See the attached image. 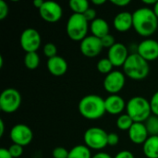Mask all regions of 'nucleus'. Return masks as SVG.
<instances>
[{
    "instance_id": "nucleus-1",
    "label": "nucleus",
    "mask_w": 158,
    "mask_h": 158,
    "mask_svg": "<svg viewBox=\"0 0 158 158\" xmlns=\"http://www.w3.org/2000/svg\"><path fill=\"white\" fill-rule=\"evenodd\" d=\"M133 29L143 37L153 35L158 28V18L153 9L149 7H141L132 13Z\"/></svg>"
},
{
    "instance_id": "nucleus-2",
    "label": "nucleus",
    "mask_w": 158,
    "mask_h": 158,
    "mask_svg": "<svg viewBox=\"0 0 158 158\" xmlns=\"http://www.w3.org/2000/svg\"><path fill=\"white\" fill-rule=\"evenodd\" d=\"M78 109L80 114L89 120L99 119L106 113L105 99L97 94H88L83 96L79 102Z\"/></svg>"
},
{
    "instance_id": "nucleus-3",
    "label": "nucleus",
    "mask_w": 158,
    "mask_h": 158,
    "mask_svg": "<svg viewBox=\"0 0 158 158\" xmlns=\"http://www.w3.org/2000/svg\"><path fill=\"white\" fill-rule=\"evenodd\" d=\"M122 68L124 74L135 81L145 79L150 72L149 62L137 53L131 54Z\"/></svg>"
},
{
    "instance_id": "nucleus-4",
    "label": "nucleus",
    "mask_w": 158,
    "mask_h": 158,
    "mask_svg": "<svg viewBox=\"0 0 158 158\" xmlns=\"http://www.w3.org/2000/svg\"><path fill=\"white\" fill-rule=\"evenodd\" d=\"M126 111L134 122L144 123L152 115L150 101L143 96H133L131 98L127 103Z\"/></svg>"
},
{
    "instance_id": "nucleus-5",
    "label": "nucleus",
    "mask_w": 158,
    "mask_h": 158,
    "mask_svg": "<svg viewBox=\"0 0 158 158\" xmlns=\"http://www.w3.org/2000/svg\"><path fill=\"white\" fill-rule=\"evenodd\" d=\"M89 22L81 14H72L67 22L66 31L68 36L75 42H81L87 37Z\"/></svg>"
},
{
    "instance_id": "nucleus-6",
    "label": "nucleus",
    "mask_w": 158,
    "mask_h": 158,
    "mask_svg": "<svg viewBox=\"0 0 158 158\" xmlns=\"http://www.w3.org/2000/svg\"><path fill=\"white\" fill-rule=\"evenodd\" d=\"M107 136L108 133L105 130L98 127H93L86 130L83 135V140L88 148L100 151L108 145Z\"/></svg>"
},
{
    "instance_id": "nucleus-7",
    "label": "nucleus",
    "mask_w": 158,
    "mask_h": 158,
    "mask_svg": "<svg viewBox=\"0 0 158 158\" xmlns=\"http://www.w3.org/2000/svg\"><path fill=\"white\" fill-rule=\"evenodd\" d=\"M21 105V95L15 88H6L0 94V109L7 114L16 112Z\"/></svg>"
},
{
    "instance_id": "nucleus-8",
    "label": "nucleus",
    "mask_w": 158,
    "mask_h": 158,
    "mask_svg": "<svg viewBox=\"0 0 158 158\" xmlns=\"http://www.w3.org/2000/svg\"><path fill=\"white\" fill-rule=\"evenodd\" d=\"M41 43V35L38 31L33 28H27L20 34L19 44L26 53L36 52L40 48Z\"/></svg>"
},
{
    "instance_id": "nucleus-9",
    "label": "nucleus",
    "mask_w": 158,
    "mask_h": 158,
    "mask_svg": "<svg viewBox=\"0 0 158 158\" xmlns=\"http://www.w3.org/2000/svg\"><path fill=\"white\" fill-rule=\"evenodd\" d=\"M126 77L124 72L119 70H113L106 75L103 85L105 90L110 94H118L125 86Z\"/></svg>"
},
{
    "instance_id": "nucleus-10",
    "label": "nucleus",
    "mask_w": 158,
    "mask_h": 158,
    "mask_svg": "<svg viewBox=\"0 0 158 158\" xmlns=\"http://www.w3.org/2000/svg\"><path fill=\"white\" fill-rule=\"evenodd\" d=\"M9 137L14 144H19L24 147L31 143L33 133L29 126L25 124H17L10 130Z\"/></svg>"
},
{
    "instance_id": "nucleus-11",
    "label": "nucleus",
    "mask_w": 158,
    "mask_h": 158,
    "mask_svg": "<svg viewBox=\"0 0 158 158\" xmlns=\"http://www.w3.org/2000/svg\"><path fill=\"white\" fill-rule=\"evenodd\" d=\"M41 18L46 22H57L63 15L61 6L55 1H44L42 7L39 9Z\"/></svg>"
},
{
    "instance_id": "nucleus-12",
    "label": "nucleus",
    "mask_w": 158,
    "mask_h": 158,
    "mask_svg": "<svg viewBox=\"0 0 158 158\" xmlns=\"http://www.w3.org/2000/svg\"><path fill=\"white\" fill-rule=\"evenodd\" d=\"M104 46L102 44L101 39L94 36L88 35L85 37L80 44V50L81 54L87 57H95L103 50Z\"/></svg>"
},
{
    "instance_id": "nucleus-13",
    "label": "nucleus",
    "mask_w": 158,
    "mask_h": 158,
    "mask_svg": "<svg viewBox=\"0 0 158 158\" xmlns=\"http://www.w3.org/2000/svg\"><path fill=\"white\" fill-rule=\"evenodd\" d=\"M129 56V50L122 43H116L111 48L108 49L107 53V58L114 67H123Z\"/></svg>"
},
{
    "instance_id": "nucleus-14",
    "label": "nucleus",
    "mask_w": 158,
    "mask_h": 158,
    "mask_svg": "<svg viewBox=\"0 0 158 158\" xmlns=\"http://www.w3.org/2000/svg\"><path fill=\"white\" fill-rule=\"evenodd\" d=\"M139 54L147 62L155 61L158 58V42L154 39H145L137 45Z\"/></svg>"
},
{
    "instance_id": "nucleus-15",
    "label": "nucleus",
    "mask_w": 158,
    "mask_h": 158,
    "mask_svg": "<svg viewBox=\"0 0 158 158\" xmlns=\"http://www.w3.org/2000/svg\"><path fill=\"white\" fill-rule=\"evenodd\" d=\"M149 136L147 129L143 122H134L129 130V138L135 144H143Z\"/></svg>"
},
{
    "instance_id": "nucleus-16",
    "label": "nucleus",
    "mask_w": 158,
    "mask_h": 158,
    "mask_svg": "<svg viewBox=\"0 0 158 158\" xmlns=\"http://www.w3.org/2000/svg\"><path fill=\"white\" fill-rule=\"evenodd\" d=\"M127 104L118 94H110L105 99V106L106 113L110 115H119L126 108Z\"/></svg>"
},
{
    "instance_id": "nucleus-17",
    "label": "nucleus",
    "mask_w": 158,
    "mask_h": 158,
    "mask_svg": "<svg viewBox=\"0 0 158 158\" xmlns=\"http://www.w3.org/2000/svg\"><path fill=\"white\" fill-rule=\"evenodd\" d=\"M115 30L119 32H125L130 31L133 27V17L132 13L129 11H122L118 13L113 20Z\"/></svg>"
},
{
    "instance_id": "nucleus-18",
    "label": "nucleus",
    "mask_w": 158,
    "mask_h": 158,
    "mask_svg": "<svg viewBox=\"0 0 158 158\" xmlns=\"http://www.w3.org/2000/svg\"><path fill=\"white\" fill-rule=\"evenodd\" d=\"M46 66L50 74L56 77H60L66 74L69 68L66 59L60 56H56L52 58H48Z\"/></svg>"
},
{
    "instance_id": "nucleus-19",
    "label": "nucleus",
    "mask_w": 158,
    "mask_h": 158,
    "mask_svg": "<svg viewBox=\"0 0 158 158\" xmlns=\"http://www.w3.org/2000/svg\"><path fill=\"white\" fill-rule=\"evenodd\" d=\"M90 30L92 31V35L102 39L106 35L109 34V25L107 21L102 18H97L90 24Z\"/></svg>"
},
{
    "instance_id": "nucleus-20",
    "label": "nucleus",
    "mask_w": 158,
    "mask_h": 158,
    "mask_svg": "<svg viewBox=\"0 0 158 158\" xmlns=\"http://www.w3.org/2000/svg\"><path fill=\"white\" fill-rule=\"evenodd\" d=\"M143 152L147 158H158V136H149L143 144Z\"/></svg>"
},
{
    "instance_id": "nucleus-21",
    "label": "nucleus",
    "mask_w": 158,
    "mask_h": 158,
    "mask_svg": "<svg viewBox=\"0 0 158 158\" xmlns=\"http://www.w3.org/2000/svg\"><path fill=\"white\" fill-rule=\"evenodd\" d=\"M69 158H93L91 149L85 144H79L69 150Z\"/></svg>"
},
{
    "instance_id": "nucleus-22",
    "label": "nucleus",
    "mask_w": 158,
    "mask_h": 158,
    "mask_svg": "<svg viewBox=\"0 0 158 158\" xmlns=\"http://www.w3.org/2000/svg\"><path fill=\"white\" fill-rule=\"evenodd\" d=\"M24 65L30 70L36 69L40 65V56L37 52L26 53L24 56Z\"/></svg>"
},
{
    "instance_id": "nucleus-23",
    "label": "nucleus",
    "mask_w": 158,
    "mask_h": 158,
    "mask_svg": "<svg viewBox=\"0 0 158 158\" xmlns=\"http://www.w3.org/2000/svg\"><path fill=\"white\" fill-rule=\"evenodd\" d=\"M69 6L74 14L81 15H83L84 12L90 7L89 2L87 0H70Z\"/></svg>"
},
{
    "instance_id": "nucleus-24",
    "label": "nucleus",
    "mask_w": 158,
    "mask_h": 158,
    "mask_svg": "<svg viewBox=\"0 0 158 158\" xmlns=\"http://www.w3.org/2000/svg\"><path fill=\"white\" fill-rule=\"evenodd\" d=\"M133 123H134V121L132 120V118L127 113L120 115L118 118L117 122H116L118 129H119L120 131H128L131 128Z\"/></svg>"
},
{
    "instance_id": "nucleus-25",
    "label": "nucleus",
    "mask_w": 158,
    "mask_h": 158,
    "mask_svg": "<svg viewBox=\"0 0 158 158\" xmlns=\"http://www.w3.org/2000/svg\"><path fill=\"white\" fill-rule=\"evenodd\" d=\"M144 125L147 129V131L150 136H156L158 134V117L151 115L149 118L144 122Z\"/></svg>"
},
{
    "instance_id": "nucleus-26",
    "label": "nucleus",
    "mask_w": 158,
    "mask_h": 158,
    "mask_svg": "<svg viewBox=\"0 0 158 158\" xmlns=\"http://www.w3.org/2000/svg\"><path fill=\"white\" fill-rule=\"evenodd\" d=\"M96 68H97V70L102 73V74H109L110 72L113 71V64L110 62V60L106 57V58H102L100 59L98 62H97V65H96Z\"/></svg>"
},
{
    "instance_id": "nucleus-27",
    "label": "nucleus",
    "mask_w": 158,
    "mask_h": 158,
    "mask_svg": "<svg viewBox=\"0 0 158 158\" xmlns=\"http://www.w3.org/2000/svg\"><path fill=\"white\" fill-rule=\"evenodd\" d=\"M43 52H44V56L46 57H48V58H52V57L57 56L56 55L57 48H56V44H53V43H47V44H45L44 46V48H43Z\"/></svg>"
},
{
    "instance_id": "nucleus-28",
    "label": "nucleus",
    "mask_w": 158,
    "mask_h": 158,
    "mask_svg": "<svg viewBox=\"0 0 158 158\" xmlns=\"http://www.w3.org/2000/svg\"><path fill=\"white\" fill-rule=\"evenodd\" d=\"M69 151H68L65 147L62 146L56 147L52 152L53 158H69Z\"/></svg>"
},
{
    "instance_id": "nucleus-29",
    "label": "nucleus",
    "mask_w": 158,
    "mask_h": 158,
    "mask_svg": "<svg viewBox=\"0 0 158 158\" xmlns=\"http://www.w3.org/2000/svg\"><path fill=\"white\" fill-rule=\"evenodd\" d=\"M7 149H8L10 155L12 156V157L13 158L20 157V156H22V154H23V147L20 146V145H19V144H14V143H12V144L9 146V148H7Z\"/></svg>"
},
{
    "instance_id": "nucleus-30",
    "label": "nucleus",
    "mask_w": 158,
    "mask_h": 158,
    "mask_svg": "<svg viewBox=\"0 0 158 158\" xmlns=\"http://www.w3.org/2000/svg\"><path fill=\"white\" fill-rule=\"evenodd\" d=\"M150 106H151L152 114L158 117V91L152 95L150 100Z\"/></svg>"
},
{
    "instance_id": "nucleus-31",
    "label": "nucleus",
    "mask_w": 158,
    "mask_h": 158,
    "mask_svg": "<svg viewBox=\"0 0 158 158\" xmlns=\"http://www.w3.org/2000/svg\"><path fill=\"white\" fill-rule=\"evenodd\" d=\"M101 42H102V44L104 46V48H111L115 44H116V41H115V38L113 35L111 34H107L106 35L105 37H103L101 39Z\"/></svg>"
},
{
    "instance_id": "nucleus-32",
    "label": "nucleus",
    "mask_w": 158,
    "mask_h": 158,
    "mask_svg": "<svg viewBox=\"0 0 158 158\" xmlns=\"http://www.w3.org/2000/svg\"><path fill=\"white\" fill-rule=\"evenodd\" d=\"M96 14H97V12H96V10H95L94 8L89 7V8L84 12L83 16H84V18L86 19V20H87L88 22H92V21H94L95 19H97V18H96Z\"/></svg>"
},
{
    "instance_id": "nucleus-33",
    "label": "nucleus",
    "mask_w": 158,
    "mask_h": 158,
    "mask_svg": "<svg viewBox=\"0 0 158 158\" xmlns=\"http://www.w3.org/2000/svg\"><path fill=\"white\" fill-rule=\"evenodd\" d=\"M8 5L4 0H0V19H5L8 15Z\"/></svg>"
},
{
    "instance_id": "nucleus-34",
    "label": "nucleus",
    "mask_w": 158,
    "mask_h": 158,
    "mask_svg": "<svg viewBox=\"0 0 158 158\" xmlns=\"http://www.w3.org/2000/svg\"><path fill=\"white\" fill-rule=\"evenodd\" d=\"M118 143H119V137L117 133H115V132L108 133V136H107V144L108 145L116 146Z\"/></svg>"
},
{
    "instance_id": "nucleus-35",
    "label": "nucleus",
    "mask_w": 158,
    "mask_h": 158,
    "mask_svg": "<svg viewBox=\"0 0 158 158\" xmlns=\"http://www.w3.org/2000/svg\"><path fill=\"white\" fill-rule=\"evenodd\" d=\"M114 158H135L134 157V155L130 152V151H127V150H124V151H120L118 152Z\"/></svg>"
},
{
    "instance_id": "nucleus-36",
    "label": "nucleus",
    "mask_w": 158,
    "mask_h": 158,
    "mask_svg": "<svg viewBox=\"0 0 158 158\" xmlns=\"http://www.w3.org/2000/svg\"><path fill=\"white\" fill-rule=\"evenodd\" d=\"M111 4L117 6H126L129 4H131V0H111Z\"/></svg>"
},
{
    "instance_id": "nucleus-37",
    "label": "nucleus",
    "mask_w": 158,
    "mask_h": 158,
    "mask_svg": "<svg viewBox=\"0 0 158 158\" xmlns=\"http://www.w3.org/2000/svg\"><path fill=\"white\" fill-rule=\"evenodd\" d=\"M0 158H13L10 155L8 149L6 148H1L0 149Z\"/></svg>"
},
{
    "instance_id": "nucleus-38",
    "label": "nucleus",
    "mask_w": 158,
    "mask_h": 158,
    "mask_svg": "<svg viewBox=\"0 0 158 158\" xmlns=\"http://www.w3.org/2000/svg\"><path fill=\"white\" fill-rule=\"evenodd\" d=\"M93 158H113L109 154L105 153V152H99L96 155H94Z\"/></svg>"
},
{
    "instance_id": "nucleus-39",
    "label": "nucleus",
    "mask_w": 158,
    "mask_h": 158,
    "mask_svg": "<svg viewBox=\"0 0 158 158\" xmlns=\"http://www.w3.org/2000/svg\"><path fill=\"white\" fill-rule=\"evenodd\" d=\"M44 1H43V0H34V1H33V6H34L36 8L40 9V8L42 7V6L44 5Z\"/></svg>"
},
{
    "instance_id": "nucleus-40",
    "label": "nucleus",
    "mask_w": 158,
    "mask_h": 158,
    "mask_svg": "<svg viewBox=\"0 0 158 158\" xmlns=\"http://www.w3.org/2000/svg\"><path fill=\"white\" fill-rule=\"evenodd\" d=\"M5 132V123L3 119H0V137L4 135Z\"/></svg>"
},
{
    "instance_id": "nucleus-41",
    "label": "nucleus",
    "mask_w": 158,
    "mask_h": 158,
    "mask_svg": "<svg viewBox=\"0 0 158 158\" xmlns=\"http://www.w3.org/2000/svg\"><path fill=\"white\" fill-rule=\"evenodd\" d=\"M157 1L156 0H143V4H145V5H148V6H155L156 5V3Z\"/></svg>"
},
{
    "instance_id": "nucleus-42",
    "label": "nucleus",
    "mask_w": 158,
    "mask_h": 158,
    "mask_svg": "<svg viewBox=\"0 0 158 158\" xmlns=\"http://www.w3.org/2000/svg\"><path fill=\"white\" fill-rule=\"evenodd\" d=\"M94 5H96V6H101V5H104L106 3V0H93L92 1Z\"/></svg>"
},
{
    "instance_id": "nucleus-43",
    "label": "nucleus",
    "mask_w": 158,
    "mask_h": 158,
    "mask_svg": "<svg viewBox=\"0 0 158 158\" xmlns=\"http://www.w3.org/2000/svg\"><path fill=\"white\" fill-rule=\"evenodd\" d=\"M153 10H154V12H155L156 16L158 18V0H157V2L156 3V5L153 6Z\"/></svg>"
},
{
    "instance_id": "nucleus-44",
    "label": "nucleus",
    "mask_w": 158,
    "mask_h": 158,
    "mask_svg": "<svg viewBox=\"0 0 158 158\" xmlns=\"http://www.w3.org/2000/svg\"><path fill=\"white\" fill-rule=\"evenodd\" d=\"M4 59H3V56H0V68H3V61Z\"/></svg>"
},
{
    "instance_id": "nucleus-45",
    "label": "nucleus",
    "mask_w": 158,
    "mask_h": 158,
    "mask_svg": "<svg viewBox=\"0 0 158 158\" xmlns=\"http://www.w3.org/2000/svg\"><path fill=\"white\" fill-rule=\"evenodd\" d=\"M157 136H158V134H157Z\"/></svg>"
}]
</instances>
